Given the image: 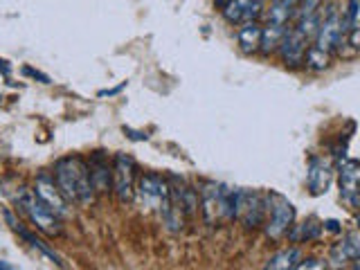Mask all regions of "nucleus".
Listing matches in <instances>:
<instances>
[{"instance_id": "f257e3e1", "label": "nucleus", "mask_w": 360, "mask_h": 270, "mask_svg": "<svg viewBox=\"0 0 360 270\" xmlns=\"http://www.w3.org/2000/svg\"><path fill=\"white\" fill-rule=\"evenodd\" d=\"M52 178L68 203L90 205L95 201L97 192H95L93 183H90L88 165L84 158H79V156L59 158L54 162Z\"/></svg>"}, {"instance_id": "f03ea898", "label": "nucleus", "mask_w": 360, "mask_h": 270, "mask_svg": "<svg viewBox=\"0 0 360 270\" xmlns=\"http://www.w3.org/2000/svg\"><path fill=\"white\" fill-rule=\"evenodd\" d=\"M14 201L18 205V210H21L27 219H30V223L34 225L36 230H41L43 234H48V237H57V234L61 232V219L32 192L30 187L18 189Z\"/></svg>"}, {"instance_id": "7ed1b4c3", "label": "nucleus", "mask_w": 360, "mask_h": 270, "mask_svg": "<svg viewBox=\"0 0 360 270\" xmlns=\"http://www.w3.org/2000/svg\"><path fill=\"white\" fill-rule=\"evenodd\" d=\"M135 201L142 212H158L162 219L171 212L169 183L160 174H144L135 185Z\"/></svg>"}, {"instance_id": "20e7f679", "label": "nucleus", "mask_w": 360, "mask_h": 270, "mask_svg": "<svg viewBox=\"0 0 360 270\" xmlns=\"http://www.w3.org/2000/svg\"><path fill=\"white\" fill-rule=\"evenodd\" d=\"M268 216V194L255 192V189H239L237 198V216L246 230H257L266 223Z\"/></svg>"}, {"instance_id": "39448f33", "label": "nucleus", "mask_w": 360, "mask_h": 270, "mask_svg": "<svg viewBox=\"0 0 360 270\" xmlns=\"http://www.w3.org/2000/svg\"><path fill=\"white\" fill-rule=\"evenodd\" d=\"M345 41H347V18L338 12L336 5H329L320 23V30L315 34V48L331 54L340 45H345Z\"/></svg>"}, {"instance_id": "423d86ee", "label": "nucleus", "mask_w": 360, "mask_h": 270, "mask_svg": "<svg viewBox=\"0 0 360 270\" xmlns=\"http://www.w3.org/2000/svg\"><path fill=\"white\" fill-rule=\"evenodd\" d=\"M295 223V207L279 194H268V216H266V234L270 239L286 237L288 228Z\"/></svg>"}, {"instance_id": "0eeeda50", "label": "nucleus", "mask_w": 360, "mask_h": 270, "mask_svg": "<svg viewBox=\"0 0 360 270\" xmlns=\"http://www.w3.org/2000/svg\"><path fill=\"white\" fill-rule=\"evenodd\" d=\"M111 189L120 203H131L135 196V162L126 153H117L113 162V185Z\"/></svg>"}, {"instance_id": "6e6552de", "label": "nucleus", "mask_w": 360, "mask_h": 270, "mask_svg": "<svg viewBox=\"0 0 360 270\" xmlns=\"http://www.w3.org/2000/svg\"><path fill=\"white\" fill-rule=\"evenodd\" d=\"M169 183V201H171V210L183 214L185 219L187 216H192L198 212V192L192 187L187 185L183 178L178 176H169L167 178Z\"/></svg>"}, {"instance_id": "1a4fd4ad", "label": "nucleus", "mask_w": 360, "mask_h": 270, "mask_svg": "<svg viewBox=\"0 0 360 270\" xmlns=\"http://www.w3.org/2000/svg\"><path fill=\"white\" fill-rule=\"evenodd\" d=\"M32 192L41 198V201L50 207V210L59 216V219H63V216L70 214V207H68V201L63 198V194L59 192L57 183H54L52 174H48V171H41L39 176H36V183H34V189Z\"/></svg>"}, {"instance_id": "9d476101", "label": "nucleus", "mask_w": 360, "mask_h": 270, "mask_svg": "<svg viewBox=\"0 0 360 270\" xmlns=\"http://www.w3.org/2000/svg\"><path fill=\"white\" fill-rule=\"evenodd\" d=\"M198 207L203 212V219L207 225H216L225 221L223 214V185L221 183H203L201 196H198Z\"/></svg>"}, {"instance_id": "9b49d317", "label": "nucleus", "mask_w": 360, "mask_h": 270, "mask_svg": "<svg viewBox=\"0 0 360 270\" xmlns=\"http://www.w3.org/2000/svg\"><path fill=\"white\" fill-rule=\"evenodd\" d=\"M360 257V237L356 230L347 232L342 241H338L336 246H331L329 250V264L336 270H345L351 261H356Z\"/></svg>"}, {"instance_id": "f8f14e48", "label": "nucleus", "mask_w": 360, "mask_h": 270, "mask_svg": "<svg viewBox=\"0 0 360 270\" xmlns=\"http://www.w3.org/2000/svg\"><path fill=\"white\" fill-rule=\"evenodd\" d=\"M358 160L347 158L340 162L338 174H340V196L351 210H358Z\"/></svg>"}, {"instance_id": "ddd939ff", "label": "nucleus", "mask_w": 360, "mask_h": 270, "mask_svg": "<svg viewBox=\"0 0 360 270\" xmlns=\"http://www.w3.org/2000/svg\"><path fill=\"white\" fill-rule=\"evenodd\" d=\"M277 50L282 54V61L288 68H300L304 63V54L309 50V39H304L297 30H286Z\"/></svg>"}, {"instance_id": "4468645a", "label": "nucleus", "mask_w": 360, "mask_h": 270, "mask_svg": "<svg viewBox=\"0 0 360 270\" xmlns=\"http://www.w3.org/2000/svg\"><path fill=\"white\" fill-rule=\"evenodd\" d=\"M88 165V174H90V183H93L95 192L104 194V192H111V185H113V165L108 162V156L104 151H95L90 156Z\"/></svg>"}, {"instance_id": "2eb2a0df", "label": "nucleus", "mask_w": 360, "mask_h": 270, "mask_svg": "<svg viewBox=\"0 0 360 270\" xmlns=\"http://www.w3.org/2000/svg\"><path fill=\"white\" fill-rule=\"evenodd\" d=\"M261 5L264 0H230V3L223 5V18L230 25H241L257 21V16L261 14Z\"/></svg>"}, {"instance_id": "dca6fc26", "label": "nucleus", "mask_w": 360, "mask_h": 270, "mask_svg": "<svg viewBox=\"0 0 360 270\" xmlns=\"http://www.w3.org/2000/svg\"><path fill=\"white\" fill-rule=\"evenodd\" d=\"M333 180V167L329 165L324 158H311L309 160V169H306V183L313 196H322L327 194V189Z\"/></svg>"}, {"instance_id": "f3484780", "label": "nucleus", "mask_w": 360, "mask_h": 270, "mask_svg": "<svg viewBox=\"0 0 360 270\" xmlns=\"http://www.w3.org/2000/svg\"><path fill=\"white\" fill-rule=\"evenodd\" d=\"M3 216H5V221H7L9 225H12V230H14V232H18V237H23V239H25L27 243H30V246H32L34 250H39L43 257H48V259L52 261V264H57L59 268H63V261H61V257L57 255V252H54V250H52V248H50L48 243H45L43 239L36 237L34 232L25 230L23 225L16 221V216H14V212H12V210H5V212H3Z\"/></svg>"}, {"instance_id": "a211bd4d", "label": "nucleus", "mask_w": 360, "mask_h": 270, "mask_svg": "<svg viewBox=\"0 0 360 270\" xmlns=\"http://www.w3.org/2000/svg\"><path fill=\"white\" fill-rule=\"evenodd\" d=\"M237 41L239 48L246 54H255L259 52V41H261V25L257 21L250 23H241L239 32H237Z\"/></svg>"}, {"instance_id": "6ab92c4d", "label": "nucleus", "mask_w": 360, "mask_h": 270, "mask_svg": "<svg viewBox=\"0 0 360 270\" xmlns=\"http://www.w3.org/2000/svg\"><path fill=\"white\" fill-rule=\"evenodd\" d=\"M300 259H302L300 248H295V246L284 248V250L275 252V255L266 261L264 270H295L297 264H300Z\"/></svg>"}, {"instance_id": "aec40b11", "label": "nucleus", "mask_w": 360, "mask_h": 270, "mask_svg": "<svg viewBox=\"0 0 360 270\" xmlns=\"http://www.w3.org/2000/svg\"><path fill=\"white\" fill-rule=\"evenodd\" d=\"M322 223L320 221H315V219H309V221H304L300 225H291L288 228V239H291L293 243H309V241H315V239H320V234H322Z\"/></svg>"}, {"instance_id": "412c9836", "label": "nucleus", "mask_w": 360, "mask_h": 270, "mask_svg": "<svg viewBox=\"0 0 360 270\" xmlns=\"http://www.w3.org/2000/svg\"><path fill=\"white\" fill-rule=\"evenodd\" d=\"M286 30H288L286 25H277V23H268L266 27H261L259 52H264V54L275 52V50L279 48V43H282Z\"/></svg>"}, {"instance_id": "4be33fe9", "label": "nucleus", "mask_w": 360, "mask_h": 270, "mask_svg": "<svg viewBox=\"0 0 360 270\" xmlns=\"http://www.w3.org/2000/svg\"><path fill=\"white\" fill-rule=\"evenodd\" d=\"M304 63L309 70L322 72L331 66V54L320 50V48H315V45H309V50H306V54H304Z\"/></svg>"}, {"instance_id": "5701e85b", "label": "nucleus", "mask_w": 360, "mask_h": 270, "mask_svg": "<svg viewBox=\"0 0 360 270\" xmlns=\"http://www.w3.org/2000/svg\"><path fill=\"white\" fill-rule=\"evenodd\" d=\"M320 23H322V16L320 12L318 14H309V16H300L297 18V25L293 27V30L300 32L304 39H315V34H318L320 30Z\"/></svg>"}, {"instance_id": "b1692460", "label": "nucleus", "mask_w": 360, "mask_h": 270, "mask_svg": "<svg viewBox=\"0 0 360 270\" xmlns=\"http://www.w3.org/2000/svg\"><path fill=\"white\" fill-rule=\"evenodd\" d=\"M324 5V0H300V7H297L295 16H309V14H318Z\"/></svg>"}, {"instance_id": "393cba45", "label": "nucleus", "mask_w": 360, "mask_h": 270, "mask_svg": "<svg viewBox=\"0 0 360 270\" xmlns=\"http://www.w3.org/2000/svg\"><path fill=\"white\" fill-rule=\"evenodd\" d=\"M295 270H327V264H324L322 259H315V257H309V259L302 257Z\"/></svg>"}, {"instance_id": "a878e982", "label": "nucleus", "mask_w": 360, "mask_h": 270, "mask_svg": "<svg viewBox=\"0 0 360 270\" xmlns=\"http://www.w3.org/2000/svg\"><path fill=\"white\" fill-rule=\"evenodd\" d=\"M23 75H27V77H34V79H39L41 84H50V77H48V75H43V72L34 70V68H30V66H25V68H23Z\"/></svg>"}, {"instance_id": "bb28decb", "label": "nucleus", "mask_w": 360, "mask_h": 270, "mask_svg": "<svg viewBox=\"0 0 360 270\" xmlns=\"http://www.w3.org/2000/svg\"><path fill=\"white\" fill-rule=\"evenodd\" d=\"M124 133H129V138H131V140H138V142H144V140H149V135H147V133L133 131V129H129V126H124Z\"/></svg>"}, {"instance_id": "cd10ccee", "label": "nucleus", "mask_w": 360, "mask_h": 270, "mask_svg": "<svg viewBox=\"0 0 360 270\" xmlns=\"http://www.w3.org/2000/svg\"><path fill=\"white\" fill-rule=\"evenodd\" d=\"M126 88V84H120V86H117V88H108V90H99V97H111V95H117V93H120V90H124Z\"/></svg>"}, {"instance_id": "c85d7f7f", "label": "nucleus", "mask_w": 360, "mask_h": 270, "mask_svg": "<svg viewBox=\"0 0 360 270\" xmlns=\"http://www.w3.org/2000/svg\"><path fill=\"white\" fill-rule=\"evenodd\" d=\"M0 72H3V77L7 79L9 75H12V66H9V61L0 59Z\"/></svg>"}, {"instance_id": "c756f323", "label": "nucleus", "mask_w": 360, "mask_h": 270, "mask_svg": "<svg viewBox=\"0 0 360 270\" xmlns=\"http://www.w3.org/2000/svg\"><path fill=\"white\" fill-rule=\"evenodd\" d=\"M322 228H327L329 232H340V223L338 221H324Z\"/></svg>"}, {"instance_id": "7c9ffc66", "label": "nucleus", "mask_w": 360, "mask_h": 270, "mask_svg": "<svg viewBox=\"0 0 360 270\" xmlns=\"http://www.w3.org/2000/svg\"><path fill=\"white\" fill-rule=\"evenodd\" d=\"M0 270H16L12 264H7V261H3V259H0Z\"/></svg>"}, {"instance_id": "2f4dec72", "label": "nucleus", "mask_w": 360, "mask_h": 270, "mask_svg": "<svg viewBox=\"0 0 360 270\" xmlns=\"http://www.w3.org/2000/svg\"><path fill=\"white\" fill-rule=\"evenodd\" d=\"M273 3H275V0H273Z\"/></svg>"}]
</instances>
